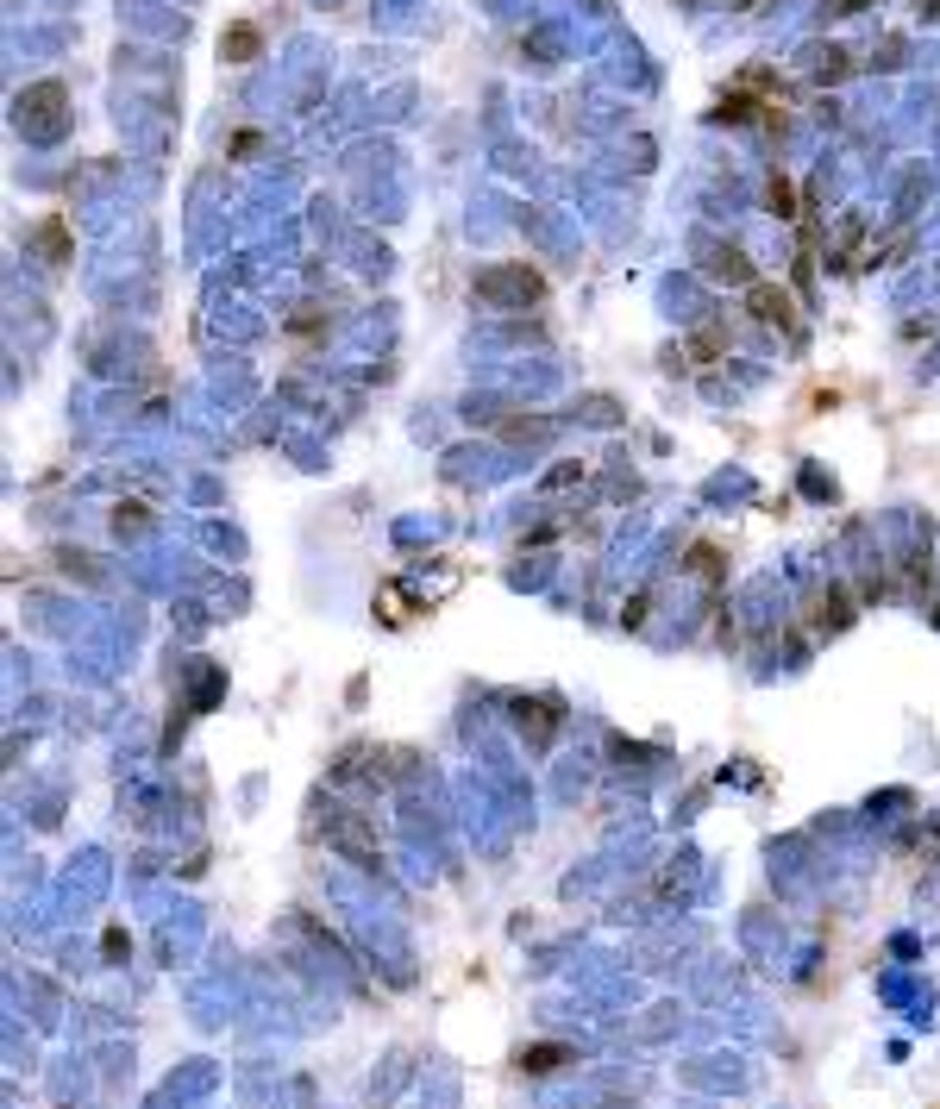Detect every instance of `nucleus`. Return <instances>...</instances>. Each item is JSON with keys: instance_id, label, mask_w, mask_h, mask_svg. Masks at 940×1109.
<instances>
[{"instance_id": "nucleus-3", "label": "nucleus", "mask_w": 940, "mask_h": 1109, "mask_svg": "<svg viewBox=\"0 0 940 1109\" xmlns=\"http://www.w3.org/2000/svg\"><path fill=\"white\" fill-rule=\"evenodd\" d=\"M521 1066H558V1047H533V1053H521Z\"/></svg>"}, {"instance_id": "nucleus-1", "label": "nucleus", "mask_w": 940, "mask_h": 1109, "mask_svg": "<svg viewBox=\"0 0 940 1109\" xmlns=\"http://www.w3.org/2000/svg\"><path fill=\"white\" fill-rule=\"evenodd\" d=\"M251 51H257V32H251V26H232V32H226V57H232V63H251Z\"/></svg>"}, {"instance_id": "nucleus-2", "label": "nucleus", "mask_w": 940, "mask_h": 1109, "mask_svg": "<svg viewBox=\"0 0 940 1109\" xmlns=\"http://www.w3.org/2000/svg\"><path fill=\"white\" fill-rule=\"evenodd\" d=\"M752 308H759V320H790V301H784V295H771V289L752 295Z\"/></svg>"}]
</instances>
